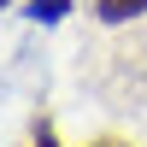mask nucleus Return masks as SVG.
<instances>
[{"label": "nucleus", "instance_id": "obj_1", "mask_svg": "<svg viewBox=\"0 0 147 147\" xmlns=\"http://www.w3.org/2000/svg\"><path fill=\"white\" fill-rule=\"evenodd\" d=\"M141 12H147V0H94V18L100 24H129Z\"/></svg>", "mask_w": 147, "mask_h": 147}, {"label": "nucleus", "instance_id": "obj_2", "mask_svg": "<svg viewBox=\"0 0 147 147\" xmlns=\"http://www.w3.org/2000/svg\"><path fill=\"white\" fill-rule=\"evenodd\" d=\"M65 6L71 0H30V18L35 24H53V18H65Z\"/></svg>", "mask_w": 147, "mask_h": 147}, {"label": "nucleus", "instance_id": "obj_3", "mask_svg": "<svg viewBox=\"0 0 147 147\" xmlns=\"http://www.w3.org/2000/svg\"><path fill=\"white\" fill-rule=\"evenodd\" d=\"M100 147H118V141H100Z\"/></svg>", "mask_w": 147, "mask_h": 147}]
</instances>
